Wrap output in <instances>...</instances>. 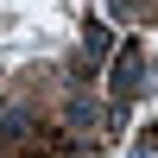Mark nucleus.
I'll use <instances>...</instances> for the list:
<instances>
[{"label": "nucleus", "mask_w": 158, "mask_h": 158, "mask_svg": "<svg viewBox=\"0 0 158 158\" xmlns=\"http://www.w3.org/2000/svg\"><path fill=\"white\" fill-rule=\"evenodd\" d=\"M139 82H146V63H139V51H127V57H120V70H114V95L127 101Z\"/></svg>", "instance_id": "f257e3e1"}, {"label": "nucleus", "mask_w": 158, "mask_h": 158, "mask_svg": "<svg viewBox=\"0 0 158 158\" xmlns=\"http://www.w3.org/2000/svg\"><path fill=\"white\" fill-rule=\"evenodd\" d=\"M101 120V114H95V101H89V95H76L70 101V127H95Z\"/></svg>", "instance_id": "f03ea898"}, {"label": "nucleus", "mask_w": 158, "mask_h": 158, "mask_svg": "<svg viewBox=\"0 0 158 158\" xmlns=\"http://www.w3.org/2000/svg\"><path fill=\"white\" fill-rule=\"evenodd\" d=\"M133 158H158V133H146V139H139V152Z\"/></svg>", "instance_id": "7ed1b4c3"}]
</instances>
